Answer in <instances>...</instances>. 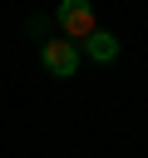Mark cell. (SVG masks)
Returning a JSON list of instances; mask_svg holds the SVG:
<instances>
[{
    "mask_svg": "<svg viewBox=\"0 0 148 158\" xmlns=\"http://www.w3.org/2000/svg\"><path fill=\"white\" fill-rule=\"evenodd\" d=\"M79 59H84L79 44L64 40V35L39 44V64H44V74H54V79H74V74H79Z\"/></svg>",
    "mask_w": 148,
    "mask_h": 158,
    "instance_id": "obj_1",
    "label": "cell"
},
{
    "mask_svg": "<svg viewBox=\"0 0 148 158\" xmlns=\"http://www.w3.org/2000/svg\"><path fill=\"white\" fill-rule=\"evenodd\" d=\"M54 25H59V30H64V40H74V44H84V40L99 30L94 5H84V0H64V5L54 10Z\"/></svg>",
    "mask_w": 148,
    "mask_h": 158,
    "instance_id": "obj_2",
    "label": "cell"
},
{
    "mask_svg": "<svg viewBox=\"0 0 148 158\" xmlns=\"http://www.w3.org/2000/svg\"><path fill=\"white\" fill-rule=\"evenodd\" d=\"M79 54H84L89 64H113V59H118V35H109V30H94V35L79 44Z\"/></svg>",
    "mask_w": 148,
    "mask_h": 158,
    "instance_id": "obj_3",
    "label": "cell"
},
{
    "mask_svg": "<svg viewBox=\"0 0 148 158\" xmlns=\"http://www.w3.org/2000/svg\"><path fill=\"white\" fill-rule=\"evenodd\" d=\"M49 25H54V15H30V35H44Z\"/></svg>",
    "mask_w": 148,
    "mask_h": 158,
    "instance_id": "obj_4",
    "label": "cell"
}]
</instances>
